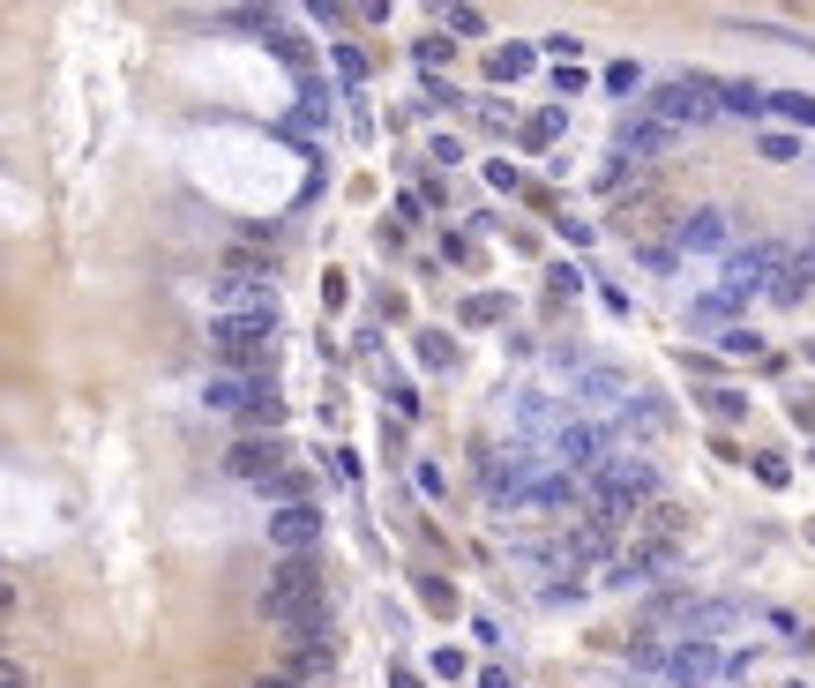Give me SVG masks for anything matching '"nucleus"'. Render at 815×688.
<instances>
[{
	"label": "nucleus",
	"instance_id": "nucleus-8",
	"mask_svg": "<svg viewBox=\"0 0 815 688\" xmlns=\"http://www.w3.org/2000/svg\"><path fill=\"white\" fill-rule=\"evenodd\" d=\"M315 531H322V516L307 509V502H292V509L270 516V539L285 546V554H307V546H315Z\"/></svg>",
	"mask_w": 815,
	"mask_h": 688
},
{
	"label": "nucleus",
	"instance_id": "nucleus-22",
	"mask_svg": "<svg viewBox=\"0 0 815 688\" xmlns=\"http://www.w3.org/2000/svg\"><path fill=\"white\" fill-rule=\"evenodd\" d=\"M0 688H30V674H23L15 659H0Z\"/></svg>",
	"mask_w": 815,
	"mask_h": 688
},
{
	"label": "nucleus",
	"instance_id": "nucleus-7",
	"mask_svg": "<svg viewBox=\"0 0 815 688\" xmlns=\"http://www.w3.org/2000/svg\"><path fill=\"white\" fill-rule=\"evenodd\" d=\"M232 315H277L270 277H240V270H232L225 285H217V322H232Z\"/></svg>",
	"mask_w": 815,
	"mask_h": 688
},
{
	"label": "nucleus",
	"instance_id": "nucleus-9",
	"mask_svg": "<svg viewBox=\"0 0 815 688\" xmlns=\"http://www.w3.org/2000/svg\"><path fill=\"white\" fill-rule=\"evenodd\" d=\"M666 150H673V128H658L651 113L636 120V128H621V158L629 165H651V158H666Z\"/></svg>",
	"mask_w": 815,
	"mask_h": 688
},
{
	"label": "nucleus",
	"instance_id": "nucleus-14",
	"mask_svg": "<svg viewBox=\"0 0 815 688\" xmlns=\"http://www.w3.org/2000/svg\"><path fill=\"white\" fill-rule=\"evenodd\" d=\"M494 83H516V75H531V45H501V53L487 60Z\"/></svg>",
	"mask_w": 815,
	"mask_h": 688
},
{
	"label": "nucleus",
	"instance_id": "nucleus-10",
	"mask_svg": "<svg viewBox=\"0 0 815 688\" xmlns=\"http://www.w3.org/2000/svg\"><path fill=\"white\" fill-rule=\"evenodd\" d=\"M681 247H688V255H718V247H726V217H718V210H696L681 225Z\"/></svg>",
	"mask_w": 815,
	"mask_h": 688
},
{
	"label": "nucleus",
	"instance_id": "nucleus-4",
	"mask_svg": "<svg viewBox=\"0 0 815 688\" xmlns=\"http://www.w3.org/2000/svg\"><path fill=\"white\" fill-rule=\"evenodd\" d=\"M658 494V472L644 457H599V509H629V502H651Z\"/></svg>",
	"mask_w": 815,
	"mask_h": 688
},
{
	"label": "nucleus",
	"instance_id": "nucleus-13",
	"mask_svg": "<svg viewBox=\"0 0 815 688\" xmlns=\"http://www.w3.org/2000/svg\"><path fill=\"white\" fill-rule=\"evenodd\" d=\"M225 464H232V479H270V472H277V449H270V442H240Z\"/></svg>",
	"mask_w": 815,
	"mask_h": 688
},
{
	"label": "nucleus",
	"instance_id": "nucleus-11",
	"mask_svg": "<svg viewBox=\"0 0 815 688\" xmlns=\"http://www.w3.org/2000/svg\"><path fill=\"white\" fill-rule=\"evenodd\" d=\"M711 113L756 120V113H763V90H756V83H711Z\"/></svg>",
	"mask_w": 815,
	"mask_h": 688
},
{
	"label": "nucleus",
	"instance_id": "nucleus-16",
	"mask_svg": "<svg viewBox=\"0 0 815 688\" xmlns=\"http://www.w3.org/2000/svg\"><path fill=\"white\" fill-rule=\"evenodd\" d=\"M419 359H427V367H449L457 352H449V337H442V330H427V337H419Z\"/></svg>",
	"mask_w": 815,
	"mask_h": 688
},
{
	"label": "nucleus",
	"instance_id": "nucleus-6",
	"mask_svg": "<svg viewBox=\"0 0 815 688\" xmlns=\"http://www.w3.org/2000/svg\"><path fill=\"white\" fill-rule=\"evenodd\" d=\"M666 621L688 636V644H718V636L741 621V606H726V599H711V606H666Z\"/></svg>",
	"mask_w": 815,
	"mask_h": 688
},
{
	"label": "nucleus",
	"instance_id": "nucleus-5",
	"mask_svg": "<svg viewBox=\"0 0 815 688\" xmlns=\"http://www.w3.org/2000/svg\"><path fill=\"white\" fill-rule=\"evenodd\" d=\"M270 330H277V315H232V322H217V352H225V367H262Z\"/></svg>",
	"mask_w": 815,
	"mask_h": 688
},
{
	"label": "nucleus",
	"instance_id": "nucleus-18",
	"mask_svg": "<svg viewBox=\"0 0 815 688\" xmlns=\"http://www.w3.org/2000/svg\"><path fill=\"white\" fill-rule=\"evenodd\" d=\"M711 412H718V419H748V397H733V389H711Z\"/></svg>",
	"mask_w": 815,
	"mask_h": 688
},
{
	"label": "nucleus",
	"instance_id": "nucleus-21",
	"mask_svg": "<svg viewBox=\"0 0 815 688\" xmlns=\"http://www.w3.org/2000/svg\"><path fill=\"white\" fill-rule=\"evenodd\" d=\"M756 479L763 487H786V457H756Z\"/></svg>",
	"mask_w": 815,
	"mask_h": 688
},
{
	"label": "nucleus",
	"instance_id": "nucleus-2",
	"mask_svg": "<svg viewBox=\"0 0 815 688\" xmlns=\"http://www.w3.org/2000/svg\"><path fill=\"white\" fill-rule=\"evenodd\" d=\"M636 666H644L651 681H673V688H703V681L733 674L741 659H726L718 644H688V636H673V644H644V651H636Z\"/></svg>",
	"mask_w": 815,
	"mask_h": 688
},
{
	"label": "nucleus",
	"instance_id": "nucleus-20",
	"mask_svg": "<svg viewBox=\"0 0 815 688\" xmlns=\"http://www.w3.org/2000/svg\"><path fill=\"white\" fill-rule=\"evenodd\" d=\"M449 30H464V38H472V30H487V15H479V8H449Z\"/></svg>",
	"mask_w": 815,
	"mask_h": 688
},
{
	"label": "nucleus",
	"instance_id": "nucleus-25",
	"mask_svg": "<svg viewBox=\"0 0 815 688\" xmlns=\"http://www.w3.org/2000/svg\"><path fill=\"white\" fill-rule=\"evenodd\" d=\"M262 688H292V681H262Z\"/></svg>",
	"mask_w": 815,
	"mask_h": 688
},
{
	"label": "nucleus",
	"instance_id": "nucleus-12",
	"mask_svg": "<svg viewBox=\"0 0 815 688\" xmlns=\"http://www.w3.org/2000/svg\"><path fill=\"white\" fill-rule=\"evenodd\" d=\"M763 113L793 120V128H815V98H801V90H763Z\"/></svg>",
	"mask_w": 815,
	"mask_h": 688
},
{
	"label": "nucleus",
	"instance_id": "nucleus-1",
	"mask_svg": "<svg viewBox=\"0 0 815 688\" xmlns=\"http://www.w3.org/2000/svg\"><path fill=\"white\" fill-rule=\"evenodd\" d=\"M262 614L277 621V629H322V576H315V561L307 554H292L285 569L270 576V591H262Z\"/></svg>",
	"mask_w": 815,
	"mask_h": 688
},
{
	"label": "nucleus",
	"instance_id": "nucleus-17",
	"mask_svg": "<svg viewBox=\"0 0 815 688\" xmlns=\"http://www.w3.org/2000/svg\"><path fill=\"white\" fill-rule=\"evenodd\" d=\"M561 120H569V113H539V120L524 128V143H554V135H561Z\"/></svg>",
	"mask_w": 815,
	"mask_h": 688
},
{
	"label": "nucleus",
	"instance_id": "nucleus-24",
	"mask_svg": "<svg viewBox=\"0 0 815 688\" xmlns=\"http://www.w3.org/2000/svg\"><path fill=\"white\" fill-rule=\"evenodd\" d=\"M793 419H801V427L815 434V397H801V404H793Z\"/></svg>",
	"mask_w": 815,
	"mask_h": 688
},
{
	"label": "nucleus",
	"instance_id": "nucleus-19",
	"mask_svg": "<svg viewBox=\"0 0 815 688\" xmlns=\"http://www.w3.org/2000/svg\"><path fill=\"white\" fill-rule=\"evenodd\" d=\"M763 158H778V165H793V158H801V143H793V135H763Z\"/></svg>",
	"mask_w": 815,
	"mask_h": 688
},
{
	"label": "nucleus",
	"instance_id": "nucleus-23",
	"mask_svg": "<svg viewBox=\"0 0 815 688\" xmlns=\"http://www.w3.org/2000/svg\"><path fill=\"white\" fill-rule=\"evenodd\" d=\"M15 614V584H8V569H0V621Z\"/></svg>",
	"mask_w": 815,
	"mask_h": 688
},
{
	"label": "nucleus",
	"instance_id": "nucleus-15",
	"mask_svg": "<svg viewBox=\"0 0 815 688\" xmlns=\"http://www.w3.org/2000/svg\"><path fill=\"white\" fill-rule=\"evenodd\" d=\"M262 487H270L277 502L292 509V502H300V494H307V472H270V479H262Z\"/></svg>",
	"mask_w": 815,
	"mask_h": 688
},
{
	"label": "nucleus",
	"instance_id": "nucleus-3",
	"mask_svg": "<svg viewBox=\"0 0 815 688\" xmlns=\"http://www.w3.org/2000/svg\"><path fill=\"white\" fill-rule=\"evenodd\" d=\"M651 120H658V128H673V135H681V128H711V75H673V83H658L651 90Z\"/></svg>",
	"mask_w": 815,
	"mask_h": 688
}]
</instances>
